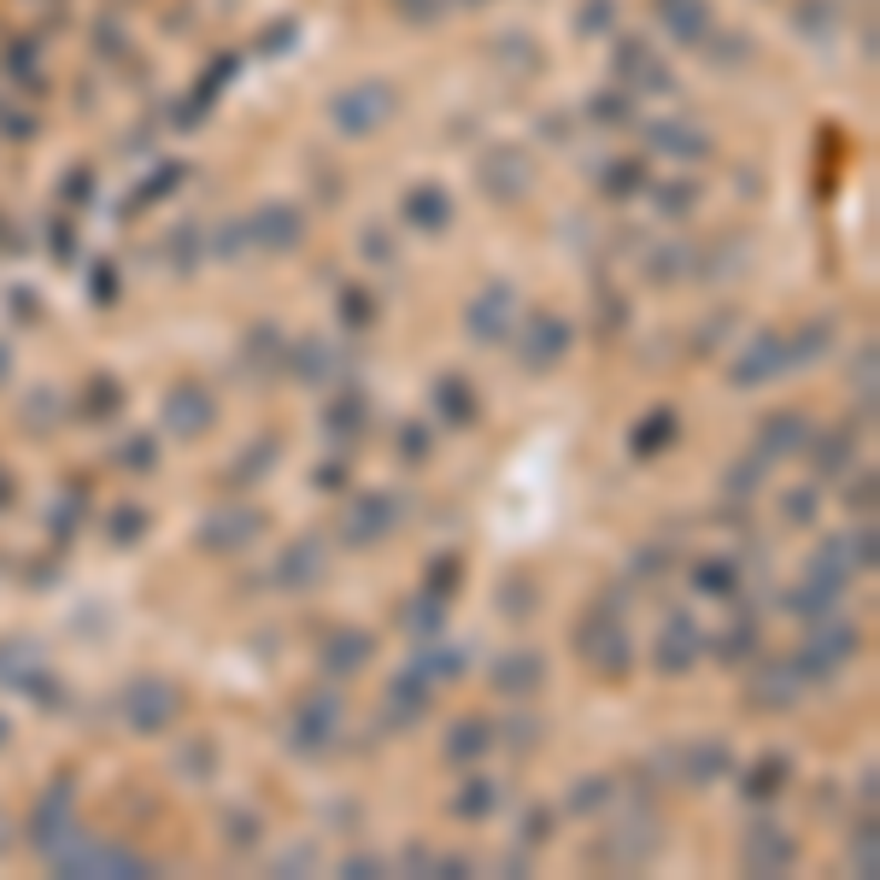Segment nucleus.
I'll return each instance as SVG.
<instances>
[{
  "mask_svg": "<svg viewBox=\"0 0 880 880\" xmlns=\"http://www.w3.org/2000/svg\"><path fill=\"white\" fill-rule=\"evenodd\" d=\"M159 417H165V428L176 441H200L218 423V405H212V394L200 382H176L165 394V405H159Z\"/></svg>",
  "mask_w": 880,
  "mask_h": 880,
  "instance_id": "0eeeda50",
  "label": "nucleus"
},
{
  "mask_svg": "<svg viewBox=\"0 0 880 880\" xmlns=\"http://www.w3.org/2000/svg\"><path fill=\"white\" fill-rule=\"evenodd\" d=\"M271 464H276V441H259V446H253V458H241V464L230 469V476H235V482H259Z\"/></svg>",
  "mask_w": 880,
  "mask_h": 880,
  "instance_id": "a19ab883",
  "label": "nucleus"
},
{
  "mask_svg": "<svg viewBox=\"0 0 880 880\" xmlns=\"http://www.w3.org/2000/svg\"><path fill=\"white\" fill-rule=\"evenodd\" d=\"M435 869H441L446 880H464V874H476V863H469V857H435Z\"/></svg>",
  "mask_w": 880,
  "mask_h": 880,
  "instance_id": "4d7b16f0",
  "label": "nucleus"
},
{
  "mask_svg": "<svg viewBox=\"0 0 880 880\" xmlns=\"http://www.w3.org/2000/svg\"><path fill=\"white\" fill-rule=\"evenodd\" d=\"M394 523H399V494H358V499H346V510H341V540L353 552H364V546L387 540Z\"/></svg>",
  "mask_w": 880,
  "mask_h": 880,
  "instance_id": "423d86ee",
  "label": "nucleus"
},
{
  "mask_svg": "<svg viewBox=\"0 0 880 880\" xmlns=\"http://www.w3.org/2000/svg\"><path fill=\"white\" fill-rule=\"evenodd\" d=\"M494 810H499V781L469 775V781L458 787V798H453V816H464V822H487Z\"/></svg>",
  "mask_w": 880,
  "mask_h": 880,
  "instance_id": "bb28decb",
  "label": "nucleus"
},
{
  "mask_svg": "<svg viewBox=\"0 0 880 880\" xmlns=\"http://www.w3.org/2000/svg\"><path fill=\"white\" fill-rule=\"evenodd\" d=\"M148 523H153V517H148L141 505H118V510H107V540H112V546H135L141 535H148Z\"/></svg>",
  "mask_w": 880,
  "mask_h": 880,
  "instance_id": "c9c22d12",
  "label": "nucleus"
},
{
  "mask_svg": "<svg viewBox=\"0 0 880 880\" xmlns=\"http://www.w3.org/2000/svg\"><path fill=\"white\" fill-rule=\"evenodd\" d=\"M59 874H148V857H135L124 846H100V839H59L48 851Z\"/></svg>",
  "mask_w": 880,
  "mask_h": 880,
  "instance_id": "20e7f679",
  "label": "nucleus"
},
{
  "mask_svg": "<svg viewBox=\"0 0 880 880\" xmlns=\"http://www.w3.org/2000/svg\"><path fill=\"white\" fill-rule=\"evenodd\" d=\"M317 482H323V487H346V464H323Z\"/></svg>",
  "mask_w": 880,
  "mask_h": 880,
  "instance_id": "680f3d73",
  "label": "nucleus"
},
{
  "mask_svg": "<svg viewBox=\"0 0 880 880\" xmlns=\"http://www.w3.org/2000/svg\"><path fill=\"white\" fill-rule=\"evenodd\" d=\"M264 510L259 505H218L206 510V523H200V552H212V558H230V552H247L259 535H264Z\"/></svg>",
  "mask_w": 880,
  "mask_h": 880,
  "instance_id": "39448f33",
  "label": "nucleus"
},
{
  "mask_svg": "<svg viewBox=\"0 0 880 880\" xmlns=\"http://www.w3.org/2000/svg\"><path fill=\"white\" fill-rule=\"evenodd\" d=\"M341 305H346V312H341V317H346V330H371V323H376V305H371V294L346 289V294H341Z\"/></svg>",
  "mask_w": 880,
  "mask_h": 880,
  "instance_id": "79ce46f5",
  "label": "nucleus"
},
{
  "mask_svg": "<svg viewBox=\"0 0 880 880\" xmlns=\"http://www.w3.org/2000/svg\"><path fill=\"white\" fill-rule=\"evenodd\" d=\"M65 833H71V781H59V787H48L42 805H36V816H30V839H36L42 851H53Z\"/></svg>",
  "mask_w": 880,
  "mask_h": 880,
  "instance_id": "aec40b11",
  "label": "nucleus"
},
{
  "mask_svg": "<svg viewBox=\"0 0 880 880\" xmlns=\"http://www.w3.org/2000/svg\"><path fill=\"white\" fill-rule=\"evenodd\" d=\"M364 423H371V405H364L358 394H346V399L330 405V435H335V441L353 446V441L364 435Z\"/></svg>",
  "mask_w": 880,
  "mask_h": 880,
  "instance_id": "473e14b6",
  "label": "nucleus"
},
{
  "mask_svg": "<svg viewBox=\"0 0 880 880\" xmlns=\"http://www.w3.org/2000/svg\"><path fill=\"white\" fill-rule=\"evenodd\" d=\"M458 576H464V558H458V552H441V558L428 564V587H423V593H435V599H453Z\"/></svg>",
  "mask_w": 880,
  "mask_h": 880,
  "instance_id": "58836bf2",
  "label": "nucleus"
},
{
  "mask_svg": "<svg viewBox=\"0 0 880 880\" xmlns=\"http://www.w3.org/2000/svg\"><path fill=\"white\" fill-rule=\"evenodd\" d=\"M851 863H857V874H874V822L851 833Z\"/></svg>",
  "mask_w": 880,
  "mask_h": 880,
  "instance_id": "de8ad7c7",
  "label": "nucleus"
},
{
  "mask_svg": "<svg viewBox=\"0 0 880 880\" xmlns=\"http://www.w3.org/2000/svg\"><path fill=\"white\" fill-rule=\"evenodd\" d=\"M535 605H540V599H535V581H528V587H523V581H505V599H499L505 617H523V610H535Z\"/></svg>",
  "mask_w": 880,
  "mask_h": 880,
  "instance_id": "8fccbe9b",
  "label": "nucleus"
},
{
  "mask_svg": "<svg viewBox=\"0 0 880 880\" xmlns=\"http://www.w3.org/2000/svg\"><path fill=\"white\" fill-rule=\"evenodd\" d=\"M699 658H705V634L692 628V617H669L658 628V651H651V664H658L664 675H687Z\"/></svg>",
  "mask_w": 880,
  "mask_h": 880,
  "instance_id": "2eb2a0df",
  "label": "nucleus"
},
{
  "mask_svg": "<svg viewBox=\"0 0 880 880\" xmlns=\"http://www.w3.org/2000/svg\"><path fill=\"white\" fill-rule=\"evenodd\" d=\"M517 839H523V846H546V839H552V810H540V805H535V810H523Z\"/></svg>",
  "mask_w": 880,
  "mask_h": 880,
  "instance_id": "c03bdc74",
  "label": "nucleus"
},
{
  "mask_svg": "<svg viewBox=\"0 0 880 880\" xmlns=\"http://www.w3.org/2000/svg\"><path fill=\"white\" fill-rule=\"evenodd\" d=\"M446 628V599H435V593H417L412 605H405V634L423 646V640H441Z\"/></svg>",
  "mask_w": 880,
  "mask_h": 880,
  "instance_id": "c756f323",
  "label": "nucleus"
},
{
  "mask_svg": "<svg viewBox=\"0 0 880 880\" xmlns=\"http://www.w3.org/2000/svg\"><path fill=\"white\" fill-rule=\"evenodd\" d=\"M805 453H810V464L822 469V476H846L851 453H857V435H851V428H828V435H816V428H810Z\"/></svg>",
  "mask_w": 880,
  "mask_h": 880,
  "instance_id": "5701e85b",
  "label": "nucleus"
},
{
  "mask_svg": "<svg viewBox=\"0 0 880 880\" xmlns=\"http://www.w3.org/2000/svg\"><path fill=\"white\" fill-rule=\"evenodd\" d=\"M576 646H581V658L599 669V675H628V664H634V651H628V623H623V610H617V599H599L581 617V628H576Z\"/></svg>",
  "mask_w": 880,
  "mask_h": 880,
  "instance_id": "f257e3e1",
  "label": "nucleus"
},
{
  "mask_svg": "<svg viewBox=\"0 0 880 880\" xmlns=\"http://www.w3.org/2000/svg\"><path fill=\"white\" fill-rule=\"evenodd\" d=\"M118 464H124V469H153V464H159V446H153V435H135V441H124V453H118Z\"/></svg>",
  "mask_w": 880,
  "mask_h": 880,
  "instance_id": "37998d69",
  "label": "nucleus"
},
{
  "mask_svg": "<svg viewBox=\"0 0 880 880\" xmlns=\"http://www.w3.org/2000/svg\"><path fill=\"white\" fill-rule=\"evenodd\" d=\"M605 798H610V781H605V775H587L581 787H569V798H564V805L576 810V816H587V810H599Z\"/></svg>",
  "mask_w": 880,
  "mask_h": 880,
  "instance_id": "ea45409f",
  "label": "nucleus"
},
{
  "mask_svg": "<svg viewBox=\"0 0 880 880\" xmlns=\"http://www.w3.org/2000/svg\"><path fill=\"white\" fill-rule=\"evenodd\" d=\"M535 734H540L535 722H510V746H535Z\"/></svg>",
  "mask_w": 880,
  "mask_h": 880,
  "instance_id": "e2e57ef3",
  "label": "nucleus"
},
{
  "mask_svg": "<svg viewBox=\"0 0 880 880\" xmlns=\"http://www.w3.org/2000/svg\"><path fill=\"white\" fill-rule=\"evenodd\" d=\"M264 241H271V247H289V241H300V223H289V212H264Z\"/></svg>",
  "mask_w": 880,
  "mask_h": 880,
  "instance_id": "49530a36",
  "label": "nucleus"
},
{
  "mask_svg": "<svg viewBox=\"0 0 880 880\" xmlns=\"http://www.w3.org/2000/svg\"><path fill=\"white\" fill-rule=\"evenodd\" d=\"M487 687L505 692V699H528V692H540L546 687V651H535V646L505 651V658L487 669Z\"/></svg>",
  "mask_w": 880,
  "mask_h": 880,
  "instance_id": "f8f14e48",
  "label": "nucleus"
},
{
  "mask_svg": "<svg viewBox=\"0 0 880 880\" xmlns=\"http://www.w3.org/2000/svg\"><path fill=\"white\" fill-rule=\"evenodd\" d=\"M487 746H494V722H482V716H464V722H453V734H446L441 757H446V763H476Z\"/></svg>",
  "mask_w": 880,
  "mask_h": 880,
  "instance_id": "b1692460",
  "label": "nucleus"
},
{
  "mask_svg": "<svg viewBox=\"0 0 880 880\" xmlns=\"http://www.w3.org/2000/svg\"><path fill=\"white\" fill-rule=\"evenodd\" d=\"M787 775H792V763L781 751H769L763 763H751V775H746V798H775L787 787Z\"/></svg>",
  "mask_w": 880,
  "mask_h": 880,
  "instance_id": "72a5a7b5",
  "label": "nucleus"
},
{
  "mask_svg": "<svg viewBox=\"0 0 880 880\" xmlns=\"http://www.w3.org/2000/svg\"><path fill=\"white\" fill-rule=\"evenodd\" d=\"M341 874L346 880H371V874H387V863H382V857H346Z\"/></svg>",
  "mask_w": 880,
  "mask_h": 880,
  "instance_id": "5fc2aeb1",
  "label": "nucleus"
},
{
  "mask_svg": "<svg viewBox=\"0 0 880 880\" xmlns=\"http://www.w3.org/2000/svg\"><path fill=\"white\" fill-rule=\"evenodd\" d=\"M435 417H441V423H453V428H469V423L482 417L476 387H469L464 376H441V382H435Z\"/></svg>",
  "mask_w": 880,
  "mask_h": 880,
  "instance_id": "4be33fe9",
  "label": "nucleus"
},
{
  "mask_svg": "<svg viewBox=\"0 0 880 880\" xmlns=\"http://www.w3.org/2000/svg\"><path fill=\"white\" fill-rule=\"evenodd\" d=\"M805 675H798V664H763L751 681V705L757 710H792L798 699H805Z\"/></svg>",
  "mask_w": 880,
  "mask_h": 880,
  "instance_id": "f3484780",
  "label": "nucleus"
},
{
  "mask_svg": "<svg viewBox=\"0 0 880 880\" xmlns=\"http://www.w3.org/2000/svg\"><path fill=\"white\" fill-rule=\"evenodd\" d=\"M710 651H716V664H746L751 651H757V628H751V623H734V628L716 634Z\"/></svg>",
  "mask_w": 880,
  "mask_h": 880,
  "instance_id": "e433bc0d",
  "label": "nucleus"
},
{
  "mask_svg": "<svg viewBox=\"0 0 880 880\" xmlns=\"http://www.w3.org/2000/svg\"><path fill=\"white\" fill-rule=\"evenodd\" d=\"M833 605H839V587H833V581H822V576H810L805 587H792V593H787V610H798V617H828Z\"/></svg>",
  "mask_w": 880,
  "mask_h": 880,
  "instance_id": "2f4dec72",
  "label": "nucleus"
},
{
  "mask_svg": "<svg viewBox=\"0 0 880 880\" xmlns=\"http://www.w3.org/2000/svg\"><path fill=\"white\" fill-rule=\"evenodd\" d=\"M323 576H330V546L312 540V535L294 540V546L276 558V587H282V593H317Z\"/></svg>",
  "mask_w": 880,
  "mask_h": 880,
  "instance_id": "9b49d317",
  "label": "nucleus"
},
{
  "mask_svg": "<svg viewBox=\"0 0 880 880\" xmlns=\"http://www.w3.org/2000/svg\"><path fill=\"white\" fill-rule=\"evenodd\" d=\"M412 223H423V230H441V223H446V200H441V194H417V200H412Z\"/></svg>",
  "mask_w": 880,
  "mask_h": 880,
  "instance_id": "09e8293b",
  "label": "nucleus"
},
{
  "mask_svg": "<svg viewBox=\"0 0 880 880\" xmlns=\"http://www.w3.org/2000/svg\"><path fill=\"white\" fill-rule=\"evenodd\" d=\"M435 705V681H428L423 669H405L394 687H387V705H382V722L387 728H412L423 722V710Z\"/></svg>",
  "mask_w": 880,
  "mask_h": 880,
  "instance_id": "dca6fc26",
  "label": "nucleus"
},
{
  "mask_svg": "<svg viewBox=\"0 0 880 880\" xmlns=\"http://www.w3.org/2000/svg\"><path fill=\"white\" fill-rule=\"evenodd\" d=\"M775 376H787V335H751L746 341V353L728 364V382L734 387H763V382H775Z\"/></svg>",
  "mask_w": 880,
  "mask_h": 880,
  "instance_id": "1a4fd4ad",
  "label": "nucleus"
},
{
  "mask_svg": "<svg viewBox=\"0 0 880 880\" xmlns=\"http://www.w3.org/2000/svg\"><path fill=\"white\" fill-rule=\"evenodd\" d=\"M371 658H376V640L364 628H335L323 640V675H341V681H353Z\"/></svg>",
  "mask_w": 880,
  "mask_h": 880,
  "instance_id": "a211bd4d",
  "label": "nucleus"
},
{
  "mask_svg": "<svg viewBox=\"0 0 880 880\" xmlns=\"http://www.w3.org/2000/svg\"><path fill=\"white\" fill-rule=\"evenodd\" d=\"M7 376H12V346L0 341V382H7Z\"/></svg>",
  "mask_w": 880,
  "mask_h": 880,
  "instance_id": "69168bd1",
  "label": "nucleus"
},
{
  "mask_svg": "<svg viewBox=\"0 0 880 880\" xmlns=\"http://www.w3.org/2000/svg\"><path fill=\"white\" fill-rule=\"evenodd\" d=\"M305 863H312V846H300V851H289V857H282L276 869H282V874H294V869H305Z\"/></svg>",
  "mask_w": 880,
  "mask_h": 880,
  "instance_id": "052dcab7",
  "label": "nucleus"
},
{
  "mask_svg": "<svg viewBox=\"0 0 880 880\" xmlns=\"http://www.w3.org/2000/svg\"><path fill=\"white\" fill-rule=\"evenodd\" d=\"M833 346V317H816L805 323L798 335H787V371H805V364H816Z\"/></svg>",
  "mask_w": 880,
  "mask_h": 880,
  "instance_id": "393cba45",
  "label": "nucleus"
},
{
  "mask_svg": "<svg viewBox=\"0 0 880 880\" xmlns=\"http://www.w3.org/2000/svg\"><path fill=\"white\" fill-rule=\"evenodd\" d=\"M405 869H412V874H417V869L435 874V857H428V846H412V851H405Z\"/></svg>",
  "mask_w": 880,
  "mask_h": 880,
  "instance_id": "bf43d9fd",
  "label": "nucleus"
},
{
  "mask_svg": "<svg viewBox=\"0 0 880 880\" xmlns=\"http://www.w3.org/2000/svg\"><path fill=\"white\" fill-rule=\"evenodd\" d=\"M816 505H822V494H816V487H792V494H787V523H810Z\"/></svg>",
  "mask_w": 880,
  "mask_h": 880,
  "instance_id": "603ef678",
  "label": "nucleus"
},
{
  "mask_svg": "<svg viewBox=\"0 0 880 880\" xmlns=\"http://www.w3.org/2000/svg\"><path fill=\"white\" fill-rule=\"evenodd\" d=\"M112 294H118V276L100 271V276H94V300H112Z\"/></svg>",
  "mask_w": 880,
  "mask_h": 880,
  "instance_id": "0e129e2a",
  "label": "nucleus"
},
{
  "mask_svg": "<svg viewBox=\"0 0 880 880\" xmlns=\"http://www.w3.org/2000/svg\"><path fill=\"white\" fill-rule=\"evenodd\" d=\"M71 528H77V499H71L65 510H53V535H59V540H71Z\"/></svg>",
  "mask_w": 880,
  "mask_h": 880,
  "instance_id": "13d9d810",
  "label": "nucleus"
},
{
  "mask_svg": "<svg viewBox=\"0 0 880 880\" xmlns=\"http://www.w3.org/2000/svg\"><path fill=\"white\" fill-rule=\"evenodd\" d=\"M857 646H863V634H857V628H816L792 664H798L805 681H828L846 658H857Z\"/></svg>",
  "mask_w": 880,
  "mask_h": 880,
  "instance_id": "6e6552de",
  "label": "nucleus"
},
{
  "mask_svg": "<svg viewBox=\"0 0 880 880\" xmlns=\"http://www.w3.org/2000/svg\"><path fill=\"white\" fill-rule=\"evenodd\" d=\"M230 846H259V816H230Z\"/></svg>",
  "mask_w": 880,
  "mask_h": 880,
  "instance_id": "6e6d98bb",
  "label": "nucleus"
},
{
  "mask_svg": "<svg viewBox=\"0 0 880 880\" xmlns=\"http://www.w3.org/2000/svg\"><path fill=\"white\" fill-rule=\"evenodd\" d=\"M289 371H294L300 382H330V371H335V358H330V341H317V335L294 341V346H289Z\"/></svg>",
  "mask_w": 880,
  "mask_h": 880,
  "instance_id": "c85d7f7f",
  "label": "nucleus"
},
{
  "mask_svg": "<svg viewBox=\"0 0 880 880\" xmlns=\"http://www.w3.org/2000/svg\"><path fill=\"white\" fill-rule=\"evenodd\" d=\"M740 863H746V874H787V869L798 863V846H792L787 828L757 822V828L746 833V846H740Z\"/></svg>",
  "mask_w": 880,
  "mask_h": 880,
  "instance_id": "ddd939ff",
  "label": "nucleus"
},
{
  "mask_svg": "<svg viewBox=\"0 0 880 880\" xmlns=\"http://www.w3.org/2000/svg\"><path fill=\"white\" fill-rule=\"evenodd\" d=\"M469 335H476L482 346H499V341H510V330H517V294L505 289V282H494L476 305H469Z\"/></svg>",
  "mask_w": 880,
  "mask_h": 880,
  "instance_id": "4468645a",
  "label": "nucleus"
},
{
  "mask_svg": "<svg viewBox=\"0 0 880 880\" xmlns=\"http://www.w3.org/2000/svg\"><path fill=\"white\" fill-rule=\"evenodd\" d=\"M763 469H769V464L751 453V458H746V464H740V469H734V476H728V494H734V499H746V494H751V482H763Z\"/></svg>",
  "mask_w": 880,
  "mask_h": 880,
  "instance_id": "3c124183",
  "label": "nucleus"
},
{
  "mask_svg": "<svg viewBox=\"0 0 880 880\" xmlns=\"http://www.w3.org/2000/svg\"><path fill=\"white\" fill-rule=\"evenodd\" d=\"M728 769H734V751H728V740H692V746L681 751V781H692V787H710V781H722Z\"/></svg>",
  "mask_w": 880,
  "mask_h": 880,
  "instance_id": "412c9836",
  "label": "nucleus"
},
{
  "mask_svg": "<svg viewBox=\"0 0 880 880\" xmlns=\"http://www.w3.org/2000/svg\"><path fill=\"white\" fill-rule=\"evenodd\" d=\"M7 740H12V728H7V722H0V751H7Z\"/></svg>",
  "mask_w": 880,
  "mask_h": 880,
  "instance_id": "338daca9",
  "label": "nucleus"
},
{
  "mask_svg": "<svg viewBox=\"0 0 880 880\" xmlns=\"http://www.w3.org/2000/svg\"><path fill=\"white\" fill-rule=\"evenodd\" d=\"M669 441H675V412H669V405H658V412H646L640 423H634V435H628L634 458H658Z\"/></svg>",
  "mask_w": 880,
  "mask_h": 880,
  "instance_id": "a878e982",
  "label": "nucleus"
},
{
  "mask_svg": "<svg viewBox=\"0 0 880 880\" xmlns=\"http://www.w3.org/2000/svg\"><path fill=\"white\" fill-rule=\"evenodd\" d=\"M335 740H341V692L335 687L305 692V699L294 705V716H289V751L323 757Z\"/></svg>",
  "mask_w": 880,
  "mask_h": 880,
  "instance_id": "7ed1b4c3",
  "label": "nucleus"
},
{
  "mask_svg": "<svg viewBox=\"0 0 880 880\" xmlns=\"http://www.w3.org/2000/svg\"><path fill=\"white\" fill-rule=\"evenodd\" d=\"M428 446H435V441H428V428H423V423H405V428H399V458L423 464V458H428Z\"/></svg>",
  "mask_w": 880,
  "mask_h": 880,
  "instance_id": "a18cd8bd",
  "label": "nucleus"
},
{
  "mask_svg": "<svg viewBox=\"0 0 880 880\" xmlns=\"http://www.w3.org/2000/svg\"><path fill=\"white\" fill-rule=\"evenodd\" d=\"M118 412H124V387H118L112 376H94V382H89V412H83V417L100 423V417H118Z\"/></svg>",
  "mask_w": 880,
  "mask_h": 880,
  "instance_id": "4c0bfd02",
  "label": "nucleus"
},
{
  "mask_svg": "<svg viewBox=\"0 0 880 880\" xmlns=\"http://www.w3.org/2000/svg\"><path fill=\"white\" fill-rule=\"evenodd\" d=\"M417 669L428 675L435 687H446V681H458V675L469 669V658L453 646V640H423V658H417Z\"/></svg>",
  "mask_w": 880,
  "mask_h": 880,
  "instance_id": "cd10ccee",
  "label": "nucleus"
},
{
  "mask_svg": "<svg viewBox=\"0 0 880 880\" xmlns=\"http://www.w3.org/2000/svg\"><path fill=\"white\" fill-rule=\"evenodd\" d=\"M805 441H810V423L805 417H798V412H775L763 428H757V458H763V464L798 458V453H805Z\"/></svg>",
  "mask_w": 880,
  "mask_h": 880,
  "instance_id": "6ab92c4d",
  "label": "nucleus"
},
{
  "mask_svg": "<svg viewBox=\"0 0 880 880\" xmlns=\"http://www.w3.org/2000/svg\"><path fill=\"white\" fill-rule=\"evenodd\" d=\"M569 323L558 312H528L523 323V371H552L564 353H569Z\"/></svg>",
  "mask_w": 880,
  "mask_h": 880,
  "instance_id": "9d476101",
  "label": "nucleus"
},
{
  "mask_svg": "<svg viewBox=\"0 0 880 880\" xmlns=\"http://www.w3.org/2000/svg\"><path fill=\"white\" fill-rule=\"evenodd\" d=\"M692 593H705V599H734V593H740V576H734L728 558H705V564H692Z\"/></svg>",
  "mask_w": 880,
  "mask_h": 880,
  "instance_id": "7c9ffc66",
  "label": "nucleus"
},
{
  "mask_svg": "<svg viewBox=\"0 0 880 880\" xmlns=\"http://www.w3.org/2000/svg\"><path fill=\"white\" fill-rule=\"evenodd\" d=\"M846 505H851V510H869V505H874V469H863V476L846 487Z\"/></svg>",
  "mask_w": 880,
  "mask_h": 880,
  "instance_id": "864d4df0",
  "label": "nucleus"
},
{
  "mask_svg": "<svg viewBox=\"0 0 880 880\" xmlns=\"http://www.w3.org/2000/svg\"><path fill=\"white\" fill-rule=\"evenodd\" d=\"M176 775H182V781H194V787H206L212 775H218V746L212 740H189V746H182V757H176Z\"/></svg>",
  "mask_w": 880,
  "mask_h": 880,
  "instance_id": "f704fd0d",
  "label": "nucleus"
},
{
  "mask_svg": "<svg viewBox=\"0 0 880 880\" xmlns=\"http://www.w3.org/2000/svg\"><path fill=\"white\" fill-rule=\"evenodd\" d=\"M118 710H124L130 734H171L176 716H182V692L165 681V675H141V681L124 687V699H118Z\"/></svg>",
  "mask_w": 880,
  "mask_h": 880,
  "instance_id": "f03ea898",
  "label": "nucleus"
}]
</instances>
